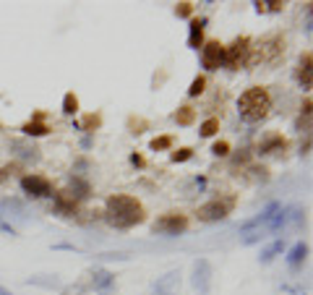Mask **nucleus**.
Here are the masks:
<instances>
[{"mask_svg":"<svg viewBox=\"0 0 313 295\" xmlns=\"http://www.w3.org/2000/svg\"><path fill=\"white\" fill-rule=\"evenodd\" d=\"M105 219L118 230H128L136 228L146 219L144 207L136 196H125V193H113L107 199V209H105Z\"/></svg>","mask_w":313,"mask_h":295,"instance_id":"f257e3e1","label":"nucleus"},{"mask_svg":"<svg viewBox=\"0 0 313 295\" xmlns=\"http://www.w3.org/2000/svg\"><path fill=\"white\" fill-rule=\"evenodd\" d=\"M272 110V94L266 86H251L238 97V115L243 123H258L269 115Z\"/></svg>","mask_w":313,"mask_h":295,"instance_id":"f03ea898","label":"nucleus"},{"mask_svg":"<svg viewBox=\"0 0 313 295\" xmlns=\"http://www.w3.org/2000/svg\"><path fill=\"white\" fill-rule=\"evenodd\" d=\"M279 55H284V39L282 37H266L258 47H251V58H248V65H258V63H277Z\"/></svg>","mask_w":313,"mask_h":295,"instance_id":"7ed1b4c3","label":"nucleus"},{"mask_svg":"<svg viewBox=\"0 0 313 295\" xmlns=\"http://www.w3.org/2000/svg\"><path fill=\"white\" fill-rule=\"evenodd\" d=\"M251 47H253V42L248 37L232 39V44L225 47V65L230 68V71H240V68H245L248 65V58H251Z\"/></svg>","mask_w":313,"mask_h":295,"instance_id":"20e7f679","label":"nucleus"},{"mask_svg":"<svg viewBox=\"0 0 313 295\" xmlns=\"http://www.w3.org/2000/svg\"><path fill=\"white\" fill-rule=\"evenodd\" d=\"M232 207H235V199L232 196H227V199H212L206 204H201L196 217L201 222H219V219H225L232 212Z\"/></svg>","mask_w":313,"mask_h":295,"instance_id":"39448f33","label":"nucleus"},{"mask_svg":"<svg viewBox=\"0 0 313 295\" xmlns=\"http://www.w3.org/2000/svg\"><path fill=\"white\" fill-rule=\"evenodd\" d=\"M151 230L154 233H160V235H180L188 230V217L180 214V212H170V214H162L160 219H156L151 225Z\"/></svg>","mask_w":313,"mask_h":295,"instance_id":"423d86ee","label":"nucleus"},{"mask_svg":"<svg viewBox=\"0 0 313 295\" xmlns=\"http://www.w3.org/2000/svg\"><path fill=\"white\" fill-rule=\"evenodd\" d=\"M201 65L206 71H219L225 65V44L217 42V39H209L201 44Z\"/></svg>","mask_w":313,"mask_h":295,"instance_id":"0eeeda50","label":"nucleus"},{"mask_svg":"<svg viewBox=\"0 0 313 295\" xmlns=\"http://www.w3.org/2000/svg\"><path fill=\"white\" fill-rule=\"evenodd\" d=\"M21 191H24L27 196H32V199H50V196H55L53 183L47 178H42V175H24V178H21Z\"/></svg>","mask_w":313,"mask_h":295,"instance_id":"6e6552de","label":"nucleus"},{"mask_svg":"<svg viewBox=\"0 0 313 295\" xmlns=\"http://www.w3.org/2000/svg\"><path fill=\"white\" fill-rule=\"evenodd\" d=\"M193 287L201 295H209V290H212V266L206 259H198L193 264Z\"/></svg>","mask_w":313,"mask_h":295,"instance_id":"1a4fd4ad","label":"nucleus"},{"mask_svg":"<svg viewBox=\"0 0 313 295\" xmlns=\"http://www.w3.org/2000/svg\"><path fill=\"white\" fill-rule=\"evenodd\" d=\"M279 209H282L279 204H277V201H272L266 209H261V214H256V217H253V219H248V222H243V225H240V230H243V233H251V230H256V228H264V230H266V228H269V222L274 219V214H277Z\"/></svg>","mask_w":313,"mask_h":295,"instance_id":"9d476101","label":"nucleus"},{"mask_svg":"<svg viewBox=\"0 0 313 295\" xmlns=\"http://www.w3.org/2000/svg\"><path fill=\"white\" fill-rule=\"evenodd\" d=\"M284 149H287V139L282 133H269L258 144V154H277V152H284Z\"/></svg>","mask_w":313,"mask_h":295,"instance_id":"9b49d317","label":"nucleus"},{"mask_svg":"<svg viewBox=\"0 0 313 295\" xmlns=\"http://www.w3.org/2000/svg\"><path fill=\"white\" fill-rule=\"evenodd\" d=\"M204 27H206V18H191V34H188V47L198 50L204 44Z\"/></svg>","mask_w":313,"mask_h":295,"instance_id":"f8f14e48","label":"nucleus"},{"mask_svg":"<svg viewBox=\"0 0 313 295\" xmlns=\"http://www.w3.org/2000/svg\"><path fill=\"white\" fill-rule=\"evenodd\" d=\"M310 63H313L310 53H303V55H300V65H298V73H295L300 89H305V92L310 89Z\"/></svg>","mask_w":313,"mask_h":295,"instance_id":"ddd939ff","label":"nucleus"},{"mask_svg":"<svg viewBox=\"0 0 313 295\" xmlns=\"http://www.w3.org/2000/svg\"><path fill=\"white\" fill-rule=\"evenodd\" d=\"M113 285H115V275H113V272H107V269H97L94 272V290L97 292L107 295L110 290H113Z\"/></svg>","mask_w":313,"mask_h":295,"instance_id":"4468645a","label":"nucleus"},{"mask_svg":"<svg viewBox=\"0 0 313 295\" xmlns=\"http://www.w3.org/2000/svg\"><path fill=\"white\" fill-rule=\"evenodd\" d=\"M89 193H92V188H89L86 180H81V178H71V183H68V193H65V196H71V199L79 204V201H81V199H86Z\"/></svg>","mask_w":313,"mask_h":295,"instance_id":"2eb2a0df","label":"nucleus"},{"mask_svg":"<svg viewBox=\"0 0 313 295\" xmlns=\"http://www.w3.org/2000/svg\"><path fill=\"white\" fill-rule=\"evenodd\" d=\"M79 209V204L71 199V196H65V193H55V212L58 214H65V217H73Z\"/></svg>","mask_w":313,"mask_h":295,"instance_id":"dca6fc26","label":"nucleus"},{"mask_svg":"<svg viewBox=\"0 0 313 295\" xmlns=\"http://www.w3.org/2000/svg\"><path fill=\"white\" fill-rule=\"evenodd\" d=\"M305 256H308V245L300 240V243H295L293 248H290V254H287V264H290V266H298V264H303V261H305Z\"/></svg>","mask_w":313,"mask_h":295,"instance_id":"f3484780","label":"nucleus"},{"mask_svg":"<svg viewBox=\"0 0 313 295\" xmlns=\"http://www.w3.org/2000/svg\"><path fill=\"white\" fill-rule=\"evenodd\" d=\"M282 251H284V240H274V243H269V245L264 248L258 259H261L264 264H269L274 256H282Z\"/></svg>","mask_w":313,"mask_h":295,"instance_id":"a211bd4d","label":"nucleus"},{"mask_svg":"<svg viewBox=\"0 0 313 295\" xmlns=\"http://www.w3.org/2000/svg\"><path fill=\"white\" fill-rule=\"evenodd\" d=\"M175 120H177V126H191V123L196 120V110H193V107H188V105L177 107V112H175Z\"/></svg>","mask_w":313,"mask_h":295,"instance_id":"6ab92c4d","label":"nucleus"},{"mask_svg":"<svg viewBox=\"0 0 313 295\" xmlns=\"http://www.w3.org/2000/svg\"><path fill=\"white\" fill-rule=\"evenodd\" d=\"M21 131H24L27 136H47V133H50V128L44 126L42 120H32V123H27Z\"/></svg>","mask_w":313,"mask_h":295,"instance_id":"aec40b11","label":"nucleus"},{"mask_svg":"<svg viewBox=\"0 0 313 295\" xmlns=\"http://www.w3.org/2000/svg\"><path fill=\"white\" fill-rule=\"evenodd\" d=\"M63 112H65V115H76V112H79V97L73 92H68L63 97Z\"/></svg>","mask_w":313,"mask_h":295,"instance_id":"412c9836","label":"nucleus"},{"mask_svg":"<svg viewBox=\"0 0 313 295\" xmlns=\"http://www.w3.org/2000/svg\"><path fill=\"white\" fill-rule=\"evenodd\" d=\"M99 126H102V118H99V115H86V118L79 123V128L86 131V133H94Z\"/></svg>","mask_w":313,"mask_h":295,"instance_id":"4be33fe9","label":"nucleus"},{"mask_svg":"<svg viewBox=\"0 0 313 295\" xmlns=\"http://www.w3.org/2000/svg\"><path fill=\"white\" fill-rule=\"evenodd\" d=\"M219 131V120L217 118H206L204 123H201V128H198V133L204 136V139H209V136H214Z\"/></svg>","mask_w":313,"mask_h":295,"instance_id":"5701e85b","label":"nucleus"},{"mask_svg":"<svg viewBox=\"0 0 313 295\" xmlns=\"http://www.w3.org/2000/svg\"><path fill=\"white\" fill-rule=\"evenodd\" d=\"M204 89H206V79L204 76H196L188 86V97H198V94H204Z\"/></svg>","mask_w":313,"mask_h":295,"instance_id":"b1692460","label":"nucleus"},{"mask_svg":"<svg viewBox=\"0 0 313 295\" xmlns=\"http://www.w3.org/2000/svg\"><path fill=\"white\" fill-rule=\"evenodd\" d=\"M149 146H151L154 152H165V149L172 146V136H156V139H151Z\"/></svg>","mask_w":313,"mask_h":295,"instance_id":"393cba45","label":"nucleus"},{"mask_svg":"<svg viewBox=\"0 0 313 295\" xmlns=\"http://www.w3.org/2000/svg\"><path fill=\"white\" fill-rule=\"evenodd\" d=\"M191 157H193V149H191V146H183V149L172 152L170 160H172V162H186V160H191Z\"/></svg>","mask_w":313,"mask_h":295,"instance_id":"a878e982","label":"nucleus"},{"mask_svg":"<svg viewBox=\"0 0 313 295\" xmlns=\"http://www.w3.org/2000/svg\"><path fill=\"white\" fill-rule=\"evenodd\" d=\"M212 152H214L217 157H227V154H230V144H227V141H217V144L212 146Z\"/></svg>","mask_w":313,"mask_h":295,"instance_id":"bb28decb","label":"nucleus"},{"mask_svg":"<svg viewBox=\"0 0 313 295\" xmlns=\"http://www.w3.org/2000/svg\"><path fill=\"white\" fill-rule=\"evenodd\" d=\"M175 13H177V16H183V18H191V13H193V3H177Z\"/></svg>","mask_w":313,"mask_h":295,"instance_id":"cd10ccee","label":"nucleus"},{"mask_svg":"<svg viewBox=\"0 0 313 295\" xmlns=\"http://www.w3.org/2000/svg\"><path fill=\"white\" fill-rule=\"evenodd\" d=\"M131 165H133V167H144L146 162H144L141 154H131Z\"/></svg>","mask_w":313,"mask_h":295,"instance_id":"c85d7f7f","label":"nucleus"},{"mask_svg":"<svg viewBox=\"0 0 313 295\" xmlns=\"http://www.w3.org/2000/svg\"><path fill=\"white\" fill-rule=\"evenodd\" d=\"M269 8V11H282L284 8V3H279V0H272V3H264V11Z\"/></svg>","mask_w":313,"mask_h":295,"instance_id":"c756f323","label":"nucleus"},{"mask_svg":"<svg viewBox=\"0 0 313 295\" xmlns=\"http://www.w3.org/2000/svg\"><path fill=\"white\" fill-rule=\"evenodd\" d=\"M303 115H305V118L310 115V100H305V102H303Z\"/></svg>","mask_w":313,"mask_h":295,"instance_id":"7c9ffc66","label":"nucleus"},{"mask_svg":"<svg viewBox=\"0 0 313 295\" xmlns=\"http://www.w3.org/2000/svg\"><path fill=\"white\" fill-rule=\"evenodd\" d=\"M0 230H3V233H11V235H16V233H13V228H11V225H6V222H0Z\"/></svg>","mask_w":313,"mask_h":295,"instance_id":"2f4dec72","label":"nucleus"},{"mask_svg":"<svg viewBox=\"0 0 313 295\" xmlns=\"http://www.w3.org/2000/svg\"><path fill=\"white\" fill-rule=\"evenodd\" d=\"M0 295H13V292H11V290H6L3 285H0Z\"/></svg>","mask_w":313,"mask_h":295,"instance_id":"473e14b6","label":"nucleus"},{"mask_svg":"<svg viewBox=\"0 0 313 295\" xmlns=\"http://www.w3.org/2000/svg\"><path fill=\"white\" fill-rule=\"evenodd\" d=\"M3 178H6V173H3V170H0V180H3Z\"/></svg>","mask_w":313,"mask_h":295,"instance_id":"72a5a7b5","label":"nucleus"},{"mask_svg":"<svg viewBox=\"0 0 313 295\" xmlns=\"http://www.w3.org/2000/svg\"><path fill=\"white\" fill-rule=\"evenodd\" d=\"M165 295H167V292H165Z\"/></svg>","mask_w":313,"mask_h":295,"instance_id":"f704fd0d","label":"nucleus"}]
</instances>
